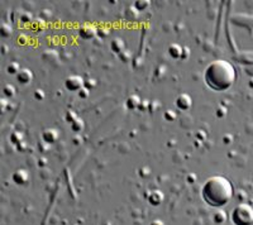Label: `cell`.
<instances>
[{
  "label": "cell",
  "instance_id": "obj_3",
  "mask_svg": "<svg viewBox=\"0 0 253 225\" xmlns=\"http://www.w3.org/2000/svg\"><path fill=\"white\" fill-rule=\"evenodd\" d=\"M232 222L236 225H253V208L248 204H241L232 211Z\"/></svg>",
  "mask_w": 253,
  "mask_h": 225
},
{
  "label": "cell",
  "instance_id": "obj_1",
  "mask_svg": "<svg viewBox=\"0 0 253 225\" xmlns=\"http://www.w3.org/2000/svg\"><path fill=\"white\" fill-rule=\"evenodd\" d=\"M233 185L224 176L210 177L202 188V196L208 205L223 208L233 197Z\"/></svg>",
  "mask_w": 253,
  "mask_h": 225
},
{
  "label": "cell",
  "instance_id": "obj_2",
  "mask_svg": "<svg viewBox=\"0 0 253 225\" xmlns=\"http://www.w3.org/2000/svg\"><path fill=\"white\" fill-rule=\"evenodd\" d=\"M237 71L234 66L227 60L213 61L205 70V81L213 90L223 91L234 84Z\"/></svg>",
  "mask_w": 253,
  "mask_h": 225
}]
</instances>
